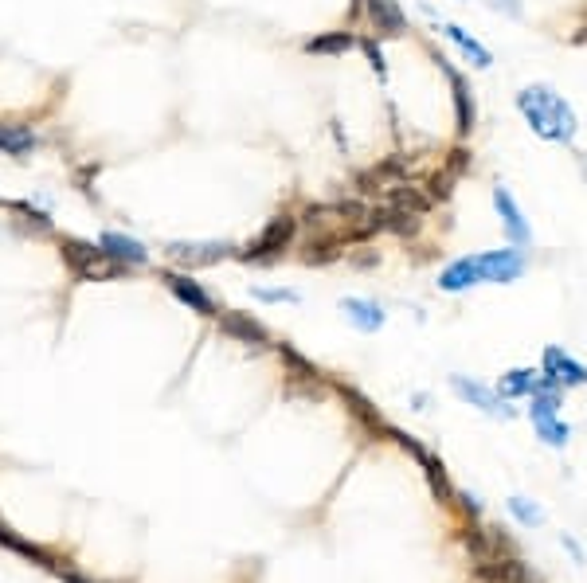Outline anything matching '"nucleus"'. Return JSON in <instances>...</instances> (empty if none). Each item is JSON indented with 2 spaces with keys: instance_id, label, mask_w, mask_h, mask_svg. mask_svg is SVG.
Segmentation results:
<instances>
[{
  "instance_id": "obj_1",
  "label": "nucleus",
  "mask_w": 587,
  "mask_h": 583,
  "mask_svg": "<svg viewBox=\"0 0 587 583\" xmlns=\"http://www.w3.org/2000/svg\"><path fill=\"white\" fill-rule=\"evenodd\" d=\"M525 274V255L517 247H505V251H482V255H466V259H454L451 267L439 274V290L458 294V290H470V286H505V282H517Z\"/></svg>"
},
{
  "instance_id": "obj_2",
  "label": "nucleus",
  "mask_w": 587,
  "mask_h": 583,
  "mask_svg": "<svg viewBox=\"0 0 587 583\" xmlns=\"http://www.w3.org/2000/svg\"><path fill=\"white\" fill-rule=\"evenodd\" d=\"M517 110L533 126V134L544 137V141H560V145L576 141V130H580L576 110L548 83H533V87L517 90Z\"/></svg>"
},
{
  "instance_id": "obj_3",
  "label": "nucleus",
  "mask_w": 587,
  "mask_h": 583,
  "mask_svg": "<svg viewBox=\"0 0 587 583\" xmlns=\"http://www.w3.org/2000/svg\"><path fill=\"white\" fill-rule=\"evenodd\" d=\"M59 255H63L67 270H71L79 282H110V278L126 274V267L114 263L102 247H94L87 239H75V235H63V239H59Z\"/></svg>"
},
{
  "instance_id": "obj_4",
  "label": "nucleus",
  "mask_w": 587,
  "mask_h": 583,
  "mask_svg": "<svg viewBox=\"0 0 587 583\" xmlns=\"http://www.w3.org/2000/svg\"><path fill=\"white\" fill-rule=\"evenodd\" d=\"M294 239H298V220H294L290 212H282V216L267 220V227H263L251 243H243V247L235 251V259H239V263H278V259L294 247Z\"/></svg>"
},
{
  "instance_id": "obj_5",
  "label": "nucleus",
  "mask_w": 587,
  "mask_h": 583,
  "mask_svg": "<svg viewBox=\"0 0 587 583\" xmlns=\"http://www.w3.org/2000/svg\"><path fill=\"white\" fill-rule=\"evenodd\" d=\"M165 251H169V259L184 270L216 267V263H224V259L235 255V247L224 243V239H177V243H169Z\"/></svg>"
},
{
  "instance_id": "obj_6",
  "label": "nucleus",
  "mask_w": 587,
  "mask_h": 583,
  "mask_svg": "<svg viewBox=\"0 0 587 583\" xmlns=\"http://www.w3.org/2000/svg\"><path fill=\"white\" fill-rule=\"evenodd\" d=\"M161 282H165V290L181 302V306H188L192 314L200 317H220V310H216V298L196 282V278H188V274H181V270H161L157 274Z\"/></svg>"
},
{
  "instance_id": "obj_7",
  "label": "nucleus",
  "mask_w": 587,
  "mask_h": 583,
  "mask_svg": "<svg viewBox=\"0 0 587 583\" xmlns=\"http://www.w3.org/2000/svg\"><path fill=\"white\" fill-rule=\"evenodd\" d=\"M541 376L552 388H580V384H587V368L576 357H568L560 345H548L544 349Z\"/></svg>"
},
{
  "instance_id": "obj_8",
  "label": "nucleus",
  "mask_w": 587,
  "mask_h": 583,
  "mask_svg": "<svg viewBox=\"0 0 587 583\" xmlns=\"http://www.w3.org/2000/svg\"><path fill=\"white\" fill-rule=\"evenodd\" d=\"M361 12L368 16L372 32L384 40H396L407 32V16L400 8V0H361Z\"/></svg>"
},
{
  "instance_id": "obj_9",
  "label": "nucleus",
  "mask_w": 587,
  "mask_h": 583,
  "mask_svg": "<svg viewBox=\"0 0 587 583\" xmlns=\"http://www.w3.org/2000/svg\"><path fill=\"white\" fill-rule=\"evenodd\" d=\"M494 208H497V216H501V224H505V235H509L517 247H525V243L533 239V227L525 224V212H521V204L513 200V192H509L505 184H497L494 188Z\"/></svg>"
},
{
  "instance_id": "obj_10",
  "label": "nucleus",
  "mask_w": 587,
  "mask_h": 583,
  "mask_svg": "<svg viewBox=\"0 0 587 583\" xmlns=\"http://www.w3.org/2000/svg\"><path fill=\"white\" fill-rule=\"evenodd\" d=\"M439 67L447 71L451 90H454V126H458V134L466 137L470 130H474V118H478V110H474V90H470V83H466V75H458L443 55H439Z\"/></svg>"
},
{
  "instance_id": "obj_11",
  "label": "nucleus",
  "mask_w": 587,
  "mask_h": 583,
  "mask_svg": "<svg viewBox=\"0 0 587 583\" xmlns=\"http://www.w3.org/2000/svg\"><path fill=\"white\" fill-rule=\"evenodd\" d=\"M98 247L114 259V263H122V267H145L149 263V247L134 239V235H122V231H106L102 239H98Z\"/></svg>"
},
{
  "instance_id": "obj_12",
  "label": "nucleus",
  "mask_w": 587,
  "mask_h": 583,
  "mask_svg": "<svg viewBox=\"0 0 587 583\" xmlns=\"http://www.w3.org/2000/svg\"><path fill=\"white\" fill-rule=\"evenodd\" d=\"M341 251H345V243H341L337 235H329V231H306V239L298 243V259H302L306 267L337 263V259H341Z\"/></svg>"
},
{
  "instance_id": "obj_13",
  "label": "nucleus",
  "mask_w": 587,
  "mask_h": 583,
  "mask_svg": "<svg viewBox=\"0 0 587 583\" xmlns=\"http://www.w3.org/2000/svg\"><path fill=\"white\" fill-rule=\"evenodd\" d=\"M451 388L462 396V400H470L474 407H482L486 415H494V419H509L513 411L505 407V400L497 396V392H490L486 384H478V380H466V376H451Z\"/></svg>"
},
{
  "instance_id": "obj_14",
  "label": "nucleus",
  "mask_w": 587,
  "mask_h": 583,
  "mask_svg": "<svg viewBox=\"0 0 587 583\" xmlns=\"http://www.w3.org/2000/svg\"><path fill=\"white\" fill-rule=\"evenodd\" d=\"M470 169V157H466V149H454L451 157H447V165L435 173V177L427 180V196H431V204L435 200H447L454 192V184H458V177Z\"/></svg>"
},
{
  "instance_id": "obj_15",
  "label": "nucleus",
  "mask_w": 587,
  "mask_h": 583,
  "mask_svg": "<svg viewBox=\"0 0 587 583\" xmlns=\"http://www.w3.org/2000/svg\"><path fill=\"white\" fill-rule=\"evenodd\" d=\"M220 325H224L227 337H235V341H243V345H255V349H263V345L271 341V333H267L259 321H251L247 314H235V310H224V314H220Z\"/></svg>"
},
{
  "instance_id": "obj_16",
  "label": "nucleus",
  "mask_w": 587,
  "mask_h": 583,
  "mask_svg": "<svg viewBox=\"0 0 587 583\" xmlns=\"http://www.w3.org/2000/svg\"><path fill=\"white\" fill-rule=\"evenodd\" d=\"M341 314L349 317L361 333H376V329L384 325V306L372 302V298H345V302H341Z\"/></svg>"
},
{
  "instance_id": "obj_17",
  "label": "nucleus",
  "mask_w": 587,
  "mask_h": 583,
  "mask_svg": "<svg viewBox=\"0 0 587 583\" xmlns=\"http://www.w3.org/2000/svg\"><path fill=\"white\" fill-rule=\"evenodd\" d=\"M541 384H544L541 372H533V368H513V372L501 376L497 396H501V400H521V396H533Z\"/></svg>"
},
{
  "instance_id": "obj_18",
  "label": "nucleus",
  "mask_w": 587,
  "mask_h": 583,
  "mask_svg": "<svg viewBox=\"0 0 587 583\" xmlns=\"http://www.w3.org/2000/svg\"><path fill=\"white\" fill-rule=\"evenodd\" d=\"M40 149V134L32 130V126H8V122H0V153H8V157H28V153H36Z\"/></svg>"
},
{
  "instance_id": "obj_19",
  "label": "nucleus",
  "mask_w": 587,
  "mask_h": 583,
  "mask_svg": "<svg viewBox=\"0 0 587 583\" xmlns=\"http://www.w3.org/2000/svg\"><path fill=\"white\" fill-rule=\"evenodd\" d=\"M443 36H447V40H451V44L458 47V51H462V55H466L470 63H474V67H482V71H486V67L494 63V55H490L486 47L478 44L474 36H466V32H462L458 24H443Z\"/></svg>"
},
{
  "instance_id": "obj_20",
  "label": "nucleus",
  "mask_w": 587,
  "mask_h": 583,
  "mask_svg": "<svg viewBox=\"0 0 587 583\" xmlns=\"http://www.w3.org/2000/svg\"><path fill=\"white\" fill-rule=\"evenodd\" d=\"M353 47H357V36H353V32H325V36L306 40L302 51H306V55H345V51H353Z\"/></svg>"
},
{
  "instance_id": "obj_21",
  "label": "nucleus",
  "mask_w": 587,
  "mask_h": 583,
  "mask_svg": "<svg viewBox=\"0 0 587 583\" xmlns=\"http://www.w3.org/2000/svg\"><path fill=\"white\" fill-rule=\"evenodd\" d=\"M533 427H537V435H541V443L544 447H568V439H572V427H568V423H560V419H556V415H552V419H541V423H533Z\"/></svg>"
},
{
  "instance_id": "obj_22",
  "label": "nucleus",
  "mask_w": 587,
  "mask_h": 583,
  "mask_svg": "<svg viewBox=\"0 0 587 583\" xmlns=\"http://www.w3.org/2000/svg\"><path fill=\"white\" fill-rule=\"evenodd\" d=\"M4 208H8V212H16V216H20L24 224H28V227H36V231H51V216H47L44 208H36V204H28V200H8Z\"/></svg>"
},
{
  "instance_id": "obj_23",
  "label": "nucleus",
  "mask_w": 587,
  "mask_h": 583,
  "mask_svg": "<svg viewBox=\"0 0 587 583\" xmlns=\"http://www.w3.org/2000/svg\"><path fill=\"white\" fill-rule=\"evenodd\" d=\"M505 505H509V513H513L521 525H529V529H533V525H544V509L541 505H533L529 497H509Z\"/></svg>"
},
{
  "instance_id": "obj_24",
  "label": "nucleus",
  "mask_w": 587,
  "mask_h": 583,
  "mask_svg": "<svg viewBox=\"0 0 587 583\" xmlns=\"http://www.w3.org/2000/svg\"><path fill=\"white\" fill-rule=\"evenodd\" d=\"M419 458H423V466H427V478H431L435 494H443V501H447V497H454L451 482H447V470H443V462H435L431 454H419Z\"/></svg>"
},
{
  "instance_id": "obj_25",
  "label": "nucleus",
  "mask_w": 587,
  "mask_h": 583,
  "mask_svg": "<svg viewBox=\"0 0 587 583\" xmlns=\"http://www.w3.org/2000/svg\"><path fill=\"white\" fill-rule=\"evenodd\" d=\"M357 47H361L364 55H368V63H372V71L384 79L388 75V67H384V55H380V44L372 40V36H364V40H357Z\"/></svg>"
},
{
  "instance_id": "obj_26",
  "label": "nucleus",
  "mask_w": 587,
  "mask_h": 583,
  "mask_svg": "<svg viewBox=\"0 0 587 583\" xmlns=\"http://www.w3.org/2000/svg\"><path fill=\"white\" fill-rule=\"evenodd\" d=\"M0 544H8V548H16V552H24V556H40V552H36V548H32L28 540H20V537H16V533H12V529H8L4 521H0Z\"/></svg>"
},
{
  "instance_id": "obj_27",
  "label": "nucleus",
  "mask_w": 587,
  "mask_h": 583,
  "mask_svg": "<svg viewBox=\"0 0 587 583\" xmlns=\"http://www.w3.org/2000/svg\"><path fill=\"white\" fill-rule=\"evenodd\" d=\"M251 294L259 302H298V290H267V286H255Z\"/></svg>"
},
{
  "instance_id": "obj_28",
  "label": "nucleus",
  "mask_w": 587,
  "mask_h": 583,
  "mask_svg": "<svg viewBox=\"0 0 587 583\" xmlns=\"http://www.w3.org/2000/svg\"><path fill=\"white\" fill-rule=\"evenodd\" d=\"M486 4H490L494 12H505L509 20H521V16H525V4H521V0H486Z\"/></svg>"
},
{
  "instance_id": "obj_29",
  "label": "nucleus",
  "mask_w": 587,
  "mask_h": 583,
  "mask_svg": "<svg viewBox=\"0 0 587 583\" xmlns=\"http://www.w3.org/2000/svg\"><path fill=\"white\" fill-rule=\"evenodd\" d=\"M564 548H568V552H572V556H576V560L584 564V552H580V544H576V540H572V537H564Z\"/></svg>"
},
{
  "instance_id": "obj_30",
  "label": "nucleus",
  "mask_w": 587,
  "mask_h": 583,
  "mask_svg": "<svg viewBox=\"0 0 587 583\" xmlns=\"http://www.w3.org/2000/svg\"><path fill=\"white\" fill-rule=\"evenodd\" d=\"M462 501H466V509H470V513H478V509H482V505H478V497H474V494H466Z\"/></svg>"
}]
</instances>
